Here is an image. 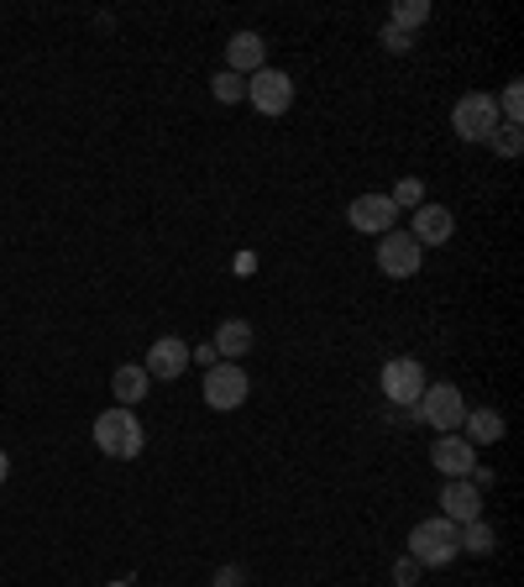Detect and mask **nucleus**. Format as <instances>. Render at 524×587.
<instances>
[{
    "instance_id": "25",
    "label": "nucleus",
    "mask_w": 524,
    "mask_h": 587,
    "mask_svg": "<svg viewBox=\"0 0 524 587\" xmlns=\"http://www.w3.org/2000/svg\"><path fill=\"white\" fill-rule=\"evenodd\" d=\"M378 42H384L388 53H409V48H415V38H409V32H399V27H384V32H378Z\"/></svg>"
},
{
    "instance_id": "16",
    "label": "nucleus",
    "mask_w": 524,
    "mask_h": 587,
    "mask_svg": "<svg viewBox=\"0 0 524 587\" xmlns=\"http://www.w3.org/2000/svg\"><path fill=\"white\" fill-rule=\"evenodd\" d=\"M147 388H153V378H147V367L142 363H122L116 367V378H111V394H116V405L132 409L147 399Z\"/></svg>"
},
{
    "instance_id": "6",
    "label": "nucleus",
    "mask_w": 524,
    "mask_h": 587,
    "mask_svg": "<svg viewBox=\"0 0 524 587\" xmlns=\"http://www.w3.org/2000/svg\"><path fill=\"white\" fill-rule=\"evenodd\" d=\"M200 394L210 409H242L247 394H252V378L242 373V363H216L200 378Z\"/></svg>"
},
{
    "instance_id": "21",
    "label": "nucleus",
    "mask_w": 524,
    "mask_h": 587,
    "mask_svg": "<svg viewBox=\"0 0 524 587\" xmlns=\"http://www.w3.org/2000/svg\"><path fill=\"white\" fill-rule=\"evenodd\" d=\"M210 95H216L221 105H237L247 95V80H242V74H231V69H221V74L210 80Z\"/></svg>"
},
{
    "instance_id": "22",
    "label": "nucleus",
    "mask_w": 524,
    "mask_h": 587,
    "mask_svg": "<svg viewBox=\"0 0 524 587\" xmlns=\"http://www.w3.org/2000/svg\"><path fill=\"white\" fill-rule=\"evenodd\" d=\"M388 200H394V210H420L425 205V179H399L394 189H388Z\"/></svg>"
},
{
    "instance_id": "1",
    "label": "nucleus",
    "mask_w": 524,
    "mask_h": 587,
    "mask_svg": "<svg viewBox=\"0 0 524 587\" xmlns=\"http://www.w3.org/2000/svg\"><path fill=\"white\" fill-rule=\"evenodd\" d=\"M95 446H101L105 457H116V462H137L142 446H147V430L132 409L111 405L105 415H95Z\"/></svg>"
},
{
    "instance_id": "9",
    "label": "nucleus",
    "mask_w": 524,
    "mask_h": 587,
    "mask_svg": "<svg viewBox=\"0 0 524 587\" xmlns=\"http://www.w3.org/2000/svg\"><path fill=\"white\" fill-rule=\"evenodd\" d=\"M409 237L420 247H446L457 237V216H451V205H436L425 200L420 210H409Z\"/></svg>"
},
{
    "instance_id": "18",
    "label": "nucleus",
    "mask_w": 524,
    "mask_h": 587,
    "mask_svg": "<svg viewBox=\"0 0 524 587\" xmlns=\"http://www.w3.org/2000/svg\"><path fill=\"white\" fill-rule=\"evenodd\" d=\"M425 21H430V0H394V11H388V27H399V32H420Z\"/></svg>"
},
{
    "instance_id": "14",
    "label": "nucleus",
    "mask_w": 524,
    "mask_h": 587,
    "mask_svg": "<svg viewBox=\"0 0 524 587\" xmlns=\"http://www.w3.org/2000/svg\"><path fill=\"white\" fill-rule=\"evenodd\" d=\"M226 69L242 74V80H252L258 69H268V42H262V32H237V38L226 42Z\"/></svg>"
},
{
    "instance_id": "5",
    "label": "nucleus",
    "mask_w": 524,
    "mask_h": 587,
    "mask_svg": "<svg viewBox=\"0 0 524 587\" xmlns=\"http://www.w3.org/2000/svg\"><path fill=\"white\" fill-rule=\"evenodd\" d=\"M425 384H430V373H425L420 357H388L384 373H378V388H384V399L394 409H404V415H415Z\"/></svg>"
},
{
    "instance_id": "10",
    "label": "nucleus",
    "mask_w": 524,
    "mask_h": 587,
    "mask_svg": "<svg viewBox=\"0 0 524 587\" xmlns=\"http://www.w3.org/2000/svg\"><path fill=\"white\" fill-rule=\"evenodd\" d=\"M346 221L357 226L363 237H384V231L399 226V210H394L388 195H357V200L346 205Z\"/></svg>"
},
{
    "instance_id": "19",
    "label": "nucleus",
    "mask_w": 524,
    "mask_h": 587,
    "mask_svg": "<svg viewBox=\"0 0 524 587\" xmlns=\"http://www.w3.org/2000/svg\"><path fill=\"white\" fill-rule=\"evenodd\" d=\"M462 551H472V556H493V551H499V530L488 525V520L462 525Z\"/></svg>"
},
{
    "instance_id": "4",
    "label": "nucleus",
    "mask_w": 524,
    "mask_h": 587,
    "mask_svg": "<svg viewBox=\"0 0 524 587\" xmlns=\"http://www.w3.org/2000/svg\"><path fill=\"white\" fill-rule=\"evenodd\" d=\"M499 126H504V116H499V101L488 90H467L462 101L451 105V132L462 143H488Z\"/></svg>"
},
{
    "instance_id": "11",
    "label": "nucleus",
    "mask_w": 524,
    "mask_h": 587,
    "mask_svg": "<svg viewBox=\"0 0 524 587\" xmlns=\"http://www.w3.org/2000/svg\"><path fill=\"white\" fill-rule=\"evenodd\" d=\"M147 378H158V384H174L184 378V367H189V342L184 336H158V342L147 346Z\"/></svg>"
},
{
    "instance_id": "7",
    "label": "nucleus",
    "mask_w": 524,
    "mask_h": 587,
    "mask_svg": "<svg viewBox=\"0 0 524 587\" xmlns=\"http://www.w3.org/2000/svg\"><path fill=\"white\" fill-rule=\"evenodd\" d=\"M247 101L258 116H289V105H294V80L283 74V69H258L252 80H247Z\"/></svg>"
},
{
    "instance_id": "26",
    "label": "nucleus",
    "mask_w": 524,
    "mask_h": 587,
    "mask_svg": "<svg viewBox=\"0 0 524 587\" xmlns=\"http://www.w3.org/2000/svg\"><path fill=\"white\" fill-rule=\"evenodd\" d=\"M189 363H200V373H210V367L221 363V352H216V342H200V346H189Z\"/></svg>"
},
{
    "instance_id": "24",
    "label": "nucleus",
    "mask_w": 524,
    "mask_h": 587,
    "mask_svg": "<svg viewBox=\"0 0 524 587\" xmlns=\"http://www.w3.org/2000/svg\"><path fill=\"white\" fill-rule=\"evenodd\" d=\"M394 583L415 587V583H420V562H415V556H399V562H394Z\"/></svg>"
},
{
    "instance_id": "8",
    "label": "nucleus",
    "mask_w": 524,
    "mask_h": 587,
    "mask_svg": "<svg viewBox=\"0 0 524 587\" xmlns=\"http://www.w3.org/2000/svg\"><path fill=\"white\" fill-rule=\"evenodd\" d=\"M378 268H384L388 279H415V273L425 268V247L415 242L409 231H399V226H394V231H384V237H378Z\"/></svg>"
},
{
    "instance_id": "13",
    "label": "nucleus",
    "mask_w": 524,
    "mask_h": 587,
    "mask_svg": "<svg viewBox=\"0 0 524 587\" xmlns=\"http://www.w3.org/2000/svg\"><path fill=\"white\" fill-rule=\"evenodd\" d=\"M430 467H436L441 478H467V472L478 467V446H467L462 436H436V446H430Z\"/></svg>"
},
{
    "instance_id": "17",
    "label": "nucleus",
    "mask_w": 524,
    "mask_h": 587,
    "mask_svg": "<svg viewBox=\"0 0 524 587\" xmlns=\"http://www.w3.org/2000/svg\"><path fill=\"white\" fill-rule=\"evenodd\" d=\"M216 352H221V363H242L247 352H252V325L226 321L221 331H216Z\"/></svg>"
},
{
    "instance_id": "12",
    "label": "nucleus",
    "mask_w": 524,
    "mask_h": 587,
    "mask_svg": "<svg viewBox=\"0 0 524 587\" xmlns=\"http://www.w3.org/2000/svg\"><path fill=\"white\" fill-rule=\"evenodd\" d=\"M441 520H451V525H472V520H483V493L467 483V478H446L441 488Z\"/></svg>"
},
{
    "instance_id": "3",
    "label": "nucleus",
    "mask_w": 524,
    "mask_h": 587,
    "mask_svg": "<svg viewBox=\"0 0 524 587\" xmlns=\"http://www.w3.org/2000/svg\"><path fill=\"white\" fill-rule=\"evenodd\" d=\"M415 420L420 426H430L436 436H457L467 420V399L457 384H425L420 405H415Z\"/></svg>"
},
{
    "instance_id": "23",
    "label": "nucleus",
    "mask_w": 524,
    "mask_h": 587,
    "mask_svg": "<svg viewBox=\"0 0 524 587\" xmlns=\"http://www.w3.org/2000/svg\"><path fill=\"white\" fill-rule=\"evenodd\" d=\"M488 143H493V153H499V158H520L524 132H520V126H499V132H493Z\"/></svg>"
},
{
    "instance_id": "27",
    "label": "nucleus",
    "mask_w": 524,
    "mask_h": 587,
    "mask_svg": "<svg viewBox=\"0 0 524 587\" xmlns=\"http://www.w3.org/2000/svg\"><path fill=\"white\" fill-rule=\"evenodd\" d=\"M210 587H242V567H221Z\"/></svg>"
},
{
    "instance_id": "2",
    "label": "nucleus",
    "mask_w": 524,
    "mask_h": 587,
    "mask_svg": "<svg viewBox=\"0 0 524 587\" xmlns=\"http://www.w3.org/2000/svg\"><path fill=\"white\" fill-rule=\"evenodd\" d=\"M409 556L420 562V567H451L457 556H462V525H451V520H420V525L409 530Z\"/></svg>"
},
{
    "instance_id": "15",
    "label": "nucleus",
    "mask_w": 524,
    "mask_h": 587,
    "mask_svg": "<svg viewBox=\"0 0 524 587\" xmlns=\"http://www.w3.org/2000/svg\"><path fill=\"white\" fill-rule=\"evenodd\" d=\"M504 415H499V409H467V420H462V430H457V436H462L467 446H493V441H504Z\"/></svg>"
},
{
    "instance_id": "28",
    "label": "nucleus",
    "mask_w": 524,
    "mask_h": 587,
    "mask_svg": "<svg viewBox=\"0 0 524 587\" xmlns=\"http://www.w3.org/2000/svg\"><path fill=\"white\" fill-rule=\"evenodd\" d=\"M6 478H11V457L0 451V483H6Z\"/></svg>"
},
{
    "instance_id": "29",
    "label": "nucleus",
    "mask_w": 524,
    "mask_h": 587,
    "mask_svg": "<svg viewBox=\"0 0 524 587\" xmlns=\"http://www.w3.org/2000/svg\"><path fill=\"white\" fill-rule=\"evenodd\" d=\"M105 587H137V583H132V577H116V583H105Z\"/></svg>"
},
{
    "instance_id": "20",
    "label": "nucleus",
    "mask_w": 524,
    "mask_h": 587,
    "mask_svg": "<svg viewBox=\"0 0 524 587\" xmlns=\"http://www.w3.org/2000/svg\"><path fill=\"white\" fill-rule=\"evenodd\" d=\"M499 101V116H504V126H524V84L509 80L504 95H493Z\"/></svg>"
}]
</instances>
